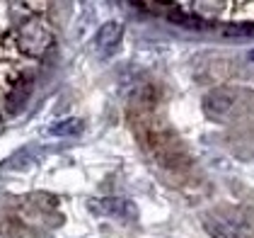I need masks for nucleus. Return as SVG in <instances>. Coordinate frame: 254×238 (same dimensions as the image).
Returning <instances> with one entry per match:
<instances>
[{"label":"nucleus","mask_w":254,"mask_h":238,"mask_svg":"<svg viewBox=\"0 0 254 238\" xmlns=\"http://www.w3.org/2000/svg\"><path fill=\"white\" fill-rule=\"evenodd\" d=\"M90 209L92 212H97V214H109V217H119V219H136V207L128 202V199H119V197H107V199H97V202H92L90 204Z\"/></svg>","instance_id":"2"},{"label":"nucleus","mask_w":254,"mask_h":238,"mask_svg":"<svg viewBox=\"0 0 254 238\" xmlns=\"http://www.w3.org/2000/svg\"><path fill=\"white\" fill-rule=\"evenodd\" d=\"M29 93H32V80H22L20 85L10 93V100H7V112L10 115H17L22 107H24V102L29 100Z\"/></svg>","instance_id":"4"},{"label":"nucleus","mask_w":254,"mask_h":238,"mask_svg":"<svg viewBox=\"0 0 254 238\" xmlns=\"http://www.w3.org/2000/svg\"><path fill=\"white\" fill-rule=\"evenodd\" d=\"M121 37H124V24L121 22H107L102 24L95 34V49H97L99 56H112L121 44Z\"/></svg>","instance_id":"1"},{"label":"nucleus","mask_w":254,"mask_h":238,"mask_svg":"<svg viewBox=\"0 0 254 238\" xmlns=\"http://www.w3.org/2000/svg\"><path fill=\"white\" fill-rule=\"evenodd\" d=\"M82 119H63L59 124H54L51 129H49V134H54V136H75L82 131Z\"/></svg>","instance_id":"5"},{"label":"nucleus","mask_w":254,"mask_h":238,"mask_svg":"<svg viewBox=\"0 0 254 238\" xmlns=\"http://www.w3.org/2000/svg\"><path fill=\"white\" fill-rule=\"evenodd\" d=\"M167 17H170V22H175L179 27H189V29H206V27H211L208 20L198 17L194 12H187V10H182V7H177V5H172V7L167 10Z\"/></svg>","instance_id":"3"},{"label":"nucleus","mask_w":254,"mask_h":238,"mask_svg":"<svg viewBox=\"0 0 254 238\" xmlns=\"http://www.w3.org/2000/svg\"><path fill=\"white\" fill-rule=\"evenodd\" d=\"M225 34H228V37H254V22H250V24H233V27H225Z\"/></svg>","instance_id":"6"},{"label":"nucleus","mask_w":254,"mask_h":238,"mask_svg":"<svg viewBox=\"0 0 254 238\" xmlns=\"http://www.w3.org/2000/svg\"><path fill=\"white\" fill-rule=\"evenodd\" d=\"M250 59H252V61H254V51H250Z\"/></svg>","instance_id":"7"}]
</instances>
